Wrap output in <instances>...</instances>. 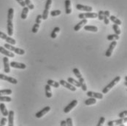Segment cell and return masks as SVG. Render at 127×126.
<instances>
[{"label": "cell", "instance_id": "cell-1", "mask_svg": "<svg viewBox=\"0 0 127 126\" xmlns=\"http://www.w3.org/2000/svg\"><path fill=\"white\" fill-rule=\"evenodd\" d=\"M13 16H14V10L13 8H10L7 13V26L8 36H13Z\"/></svg>", "mask_w": 127, "mask_h": 126}, {"label": "cell", "instance_id": "cell-2", "mask_svg": "<svg viewBox=\"0 0 127 126\" xmlns=\"http://www.w3.org/2000/svg\"><path fill=\"white\" fill-rule=\"evenodd\" d=\"M4 48H6V49H7L8 50L14 52H15V53H17L18 55H23L25 54V50L24 49H21V48H15L13 45H10V44H8V43L4 44Z\"/></svg>", "mask_w": 127, "mask_h": 126}, {"label": "cell", "instance_id": "cell-3", "mask_svg": "<svg viewBox=\"0 0 127 126\" xmlns=\"http://www.w3.org/2000/svg\"><path fill=\"white\" fill-rule=\"evenodd\" d=\"M120 80H121V76H116L113 80H112V81H111V82H110L102 90V93H103V94L107 93V92H108L110 89L113 88L118 82H119Z\"/></svg>", "mask_w": 127, "mask_h": 126}, {"label": "cell", "instance_id": "cell-4", "mask_svg": "<svg viewBox=\"0 0 127 126\" xmlns=\"http://www.w3.org/2000/svg\"><path fill=\"white\" fill-rule=\"evenodd\" d=\"M51 4H52V0H47L46 4H45V9L43 10V13L42 15V18L43 20H47L48 17V14H49V9L51 7Z\"/></svg>", "mask_w": 127, "mask_h": 126}, {"label": "cell", "instance_id": "cell-5", "mask_svg": "<svg viewBox=\"0 0 127 126\" xmlns=\"http://www.w3.org/2000/svg\"><path fill=\"white\" fill-rule=\"evenodd\" d=\"M97 17V13H80L78 15V18L80 19H87V18H96Z\"/></svg>", "mask_w": 127, "mask_h": 126}, {"label": "cell", "instance_id": "cell-6", "mask_svg": "<svg viewBox=\"0 0 127 126\" xmlns=\"http://www.w3.org/2000/svg\"><path fill=\"white\" fill-rule=\"evenodd\" d=\"M0 38L2 39H4L8 44H10L12 45H15L16 44V41L14 39L7 36V35H6L4 33H3L1 31H0Z\"/></svg>", "mask_w": 127, "mask_h": 126}, {"label": "cell", "instance_id": "cell-7", "mask_svg": "<svg viewBox=\"0 0 127 126\" xmlns=\"http://www.w3.org/2000/svg\"><path fill=\"white\" fill-rule=\"evenodd\" d=\"M59 82L60 85H62L64 86V88L70 90L71 91H73V92L76 91L77 88L75 86L72 85V84H70L69 82H66V81H65V80H64V79H61Z\"/></svg>", "mask_w": 127, "mask_h": 126}, {"label": "cell", "instance_id": "cell-8", "mask_svg": "<svg viewBox=\"0 0 127 126\" xmlns=\"http://www.w3.org/2000/svg\"><path fill=\"white\" fill-rule=\"evenodd\" d=\"M117 45V42L116 40H113V42H112L110 43V45H109V48H107V50L105 52V55L107 57H110L112 55V53H113V51L114 50V48H115V46Z\"/></svg>", "mask_w": 127, "mask_h": 126}, {"label": "cell", "instance_id": "cell-9", "mask_svg": "<svg viewBox=\"0 0 127 126\" xmlns=\"http://www.w3.org/2000/svg\"><path fill=\"white\" fill-rule=\"evenodd\" d=\"M0 79L7 81L8 82H10V83H12V84H14V85H16V84L18 83V80H17L16 79H15L14 77L8 76L4 75H3V74H0Z\"/></svg>", "mask_w": 127, "mask_h": 126}, {"label": "cell", "instance_id": "cell-10", "mask_svg": "<svg viewBox=\"0 0 127 126\" xmlns=\"http://www.w3.org/2000/svg\"><path fill=\"white\" fill-rule=\"evenodd\" d=\"M3 63H4V72L6 74H9L10 72V66L9 63L8 57L5 56L3 58Z\"/></svg>", "mask_w": 127, "mask_h": 126}, {"label": "cell", "instance_id": "cell-11", "mask_svg": "<svg viewBox=\"0 0 127 126\" xmlns=\"http://www.w3.org/2000/svg\"><path fill=\"white\" fill-rule=\"evenodd\" d=\"M77 104V100H72V102H70L64 109V113H69L73 108H75Z\"/></svg>", "mask_w": 127, "mask_h": 126}, {"label": "cell", "instance_id": "cell-12", "mask_svg": "<svg viewBox=\"0 0 127 126\" xmlns=\"http://www.w3.org/2000/svg\"><path fill=\"white\" fill-rule=\"evenodd\" d=\"M50 111H51V107L50 106H45V108H43L42 109H41L39 112H37V113L35 114V117L37 118H41L45 114H46L48 112H49Z\"/></svg>", "mask_w": 127, "mask_h": 126}, {"label": "cell", "instance_id": "cell-13", "mask_svg": "<svg viewBox=\"0 0 127 126\" xmlns=\"http://www.w3.org/2000/svg\"><path fill=\"white\" fill-rule=\"evenodd\" d=\"M77 10L80 11H86V12H91L93 10V7L90 6H86L80 4H77L76 5Z\"/></svg>", "mask_w": 127, "mask_h": 126}, {"label": "cell", "instance_id": "cell-14", "mask_svg": "<svg viewBox=\"0 0 127 126\" xmlns=\"http://www.w3.org/2000/svg\"><path fill=\"white\" fill-rule=\"evenodd\" d=\"M0 53L4 55L7 57H10V58L15 57L14 53H13L11 51H9L7 49H5L4 47H1V46H0Z\"/></svg>", "mask_w": 127, "mask_h": 126}, {"label": "cell", "instance_id": "cell-15", "mask_svg": "<svg viewBox=\"0 0 127 126\" xmlns=\"http://www.w3.org/2000/svg\"><path fill=\"white\" fill-rule=\"evenodd\" d=\"M10 66L13 68H15V69H25L26 68V66L24 63H18L15 61H12L10 63Z\"/></svg>", "mask_w": 127, "mask_h": 126}, {"label": "cell", "instance_id": "cell-16", "mask_svg": "<svg viewBox=\"0 0 127 126\" xmlns=\"http://www.w3.org/2000/svg\"><path fill=\"white\" fill-rule=\"evenodd\" d=\"M87 96L89 97H92V98H95V99H103V94L99 93L92 92V91L87 92Z\"/></svg>", "mask_w": 127, "mask_h": 126}, {"label": "cell", "instance_id": "cell-17", "mask_svg": "<svg viewBox=\"0 0 127 126\" xmlns=\"http://www.w3.org/2000/svg\"><path fill=\"white\" fill-rule=\"evenodd\" d=\"M87 23H88V20H87V19H82V21H81L80 22H79L77 25H75L74 30H75V31H78L79 30H80V28H81L82 27H83Z\"/></svg>", "mask_w": 127, "mask_h": 126}, {"label": "cell", "instance_id": "cell-18", "mask_svg": "<svg viewBox=\"0 0 127 126\" xmlns=\"http://www.w3.org/2000/svg\"><path fill=\"white\" fill-rule=\"evenodd\" d=\"M65 4V13L67 15H69L72 13V8H71V1L70 0H65L64 1Z\"/></svg>", "mask_w": 127, "mask_h": 126}, {"label": "cell", "instance_id": "cell-19", "mask_svg": "<svg viewBox=\"0 0 127 126\" xmlns=\"http://www.w3.org/2000/svg\"><path fill=\"white\" fill-rule=\"evenodd\" d=\"M8 126H13L14 125V112L13 110L8 112Z\"/></svg>", "mask_w": 127, "mask_h": 126}, {"label": "cell", "instance_id": "cell-20", "mask_svg": "<svg viewBox=\"0 0 127 126\" xmlns=\"http://www.w3.org/2000/svg\"><path fill=\"white\" fill-rule=\"evenodd\" d=\"M0 110H1V112L4 117H7L8 115V111L6 108L5 104L3 102L0 103Z\"/></svg>", "mask_w": 127, "mask_h": 126}, {"label": "cell", "instance_id": "cell-21", "mask_svg": "<svg viewBox=\"0 0 127 126\" xmlns=\"http://www.w3.org/2000/svg\"><path fill=\"white\" fill-rule=\"evenodd\" d=\"M110 15V11H108V10L104 11V18H103V20H104V24H106V25H108L110 24V19H109Z\"/></svg>", "mask_w": 127, "mask_h": 126}, {"label": "cell", "instance_id": "cell-22", "mask_svg": "<svg viewBox=\"0 0 127 126\" xmlns=\"http://www.w3.org/2000/svg\"><path fill=\"white\" fill-rule=\"evenodd\" d=\"M47 84L49 85L51 87H53V88H59V86H60L59 82H56V81H54V80H52V79H48V80L47 81Z\"/></svg>", "mask_w": 127, "mask_h": 126}, {"label": "cell", "instance_id": "cell-23", "mask_svg": "<svg viewBox=\"0 0 127 126\" xmlns=\"http://www.w3.org/2000/svg\"><path fill=\"white\" fill-rule=\"evenodd\" d=\"M84 30L92 32H97L98 28L95 25H84Z\"/></svg>", "mask_w": 127, "mask_h": 126}, {"label": "cell", "instance_id": "cell-24", "mask_svg": "<svg viewBox=\"0 0 127 126\" xmlns=\"http://www.w3.org/2000/svg\"><path fill=\"white\" fill-rule=\"evenodd\" d=\"M67 82H69L70 84H72V85L75 86V87H78V88L80 87V84L79 81H77V80H75V79H73L72 77H69L67 79Z\"/></svg>", "mask_w": 127, "mask_h": 126}, {"label": "cell", "instance_id": "cell-25", "mask_svg": "<svg viewBox=\"0 0 127 126\" xmlns=\"http://www.w3.org/2000/svg\"><path fill=\"white\" fill-rule=\"evenodd\" d=\"M45 95H46V97L48 98V99H51V97H52V96H53L52 91H51V86H50L49 85L47 84V85H45Z\"/></svg>", "mask_w": 127, "mask_h": 126}, {"label": "cell", "instance_id": "cell-26", "mask_svg": "<svg viewBox=\"0 0 127 126\" xmlns=\"http://www.w3.org/2000/svg\"><path fill=\"white\" fill-rule=\"evenodd\" d=\"M109 18H110V20L111 21H113L115 24H116V25H120L122 24L121 21V20H119L118 18H117L115 16H113V15H110Z\"/></svg>", "mask_w": 127, "mask_h": 126}, {"label": "cell", "instance_id": "cell-27", "mask_svg": "<svg viewBox=\"0 0 127 126\" xmlns=\"http://www.w3.org/2000/svg\"><path fill=\"white\" fill-rule=\"evenodd\" d=\"M29 9L28 8V7H24L23 10H22V13H21V19L24 20L27 18V15H28V13H29Z\"/></svg>", "mask_w": 127, "mask_h": 126}, {"label": "cell", "instance_id": "cell-28", "mask_svg": "<svg viewBox=\"0 0 127 126\" xmlns=\"http://www.w3.org/2000/svg\"><path fill=\"white\" fill-rule=\"evenodd\" d=\"M96 99L95 98H92V97H89V99H86V101H84V103L86 105V106H90V105H92V104H94L96 103Z\"/></svg>", "mask_w": 127, "mask_h": 126}, {"label": "cell", "instance_id": "cell-29", "mask_svg": "<svg viewBox=\"0 0 127 126\" xmlns=\"http://www.w3.org/2000/svg\"><path fill=\"white\" fill-rule=\"evenodd\" d=\"M79 79V82L80 84V87L82 88V90L83 91H86L87 90V86H86V84L85 82V80L83 77H80L78 79Z\"/></svg>", "mask_w": 127, "mask_h": 126}, {"label": "cell", "instance_id": "cell-30", "mask_svg": "<svg viewBox=\"0 0 127 126\" xmlns=\"http://www.w3.org/2000/svg\"><path fill=\"white\" fill-rule=\"evenodd\" d=\"M60 28L59 27H55L53 29V31H52V33H51V37L52 39H55V38H56L57 37V34L60 31Z\"/></svg>", "mask_w": 127, "mask_h": 126}, {"label": "cell", "instance_id": "cell-31", "mask_svg": "<svg viewBox=\"0 0 127 126\" xmlns=\"http://www.w3.org/2000/svg\"><path fill=\"white\" fill-rule=\"evenodd\" d=\"M13 91L10 89H3L0 90V96H7L12 94Z\"/></svg>", "mask_w": 127, "mask_h": 126}, {"label": "cell", "instance_id": "cell-32", "mask_svg": "<svg viewBox=\"0 0 127 126\" xmlns=\"http://www.w3.org/2000/svg\"><path fill=\"white\" fill-rule=\"evenodd\" d=\"M12 99L7 96H0V101L1 102H10Z\"/></svg>", "mask_w": 127, "mask_h": 126}, {"label": "cell", "instance_id": "cell-33", "mask_svg": "<svg viewBox=\"0 0 127 126\" xmlns=\"http://www.w3.org/2000/svg\"><path fill=\"white\" fill-rule=\"evenodd\" d=\"M107 40L109 41H113V40H118L119 39V35L114 34H110L107 36Z\"/></svg>", "mask_w": 127, "mask_h": 126}, {"label": "cell", "instance_id": "cell-34", "mask_svg": "<svg viewBox=\"0 0 127 126\" xmlns=\"http://www.w3.org/2000/svg\"><path fill=\"white\" fill-rule=\"evenodd\" d=\"M24 2H25L26 6L28 7V8L29 10H34V4L32 3V1L30 0H25Z\"/></svg>", "mask_w": 127, "mask_h": 126}, {"label": "cell", "instance_id": "cell-35", "mask_svg": "<svg viewBox=\"0 0 127 126\" xmlns=\"http://www.w3.org/2000/svg\"><path fill=\"white\" fill-rule=\"evenodd\" d=\"M113 29L114 30L115 34H118V35H120V34H121V29H120L119 26L118 25L114 24V25H113Z\"/></svg>", "mask_w": 127, "mask_h": 126}, {"label": "cell", "instance_id": "cell-36", "mask_svg": "<svg viewBox=\"0 0 127 126\" xmlns=\"http://www.w3.org/2000/svg\"><path fill=\"white\" fill-rule=\"evenodd\" d=\"M62 14V11L59 10H52L51 11V15L52 17H56L59 16Z\"/></svg>", "mask_w": 127, "mask_h": 126}, {"label": "cell", "instance_id": "cell-37", "mask_svg": "<svg viewBox=\"0 0 127 126\" xmlns=\"http://www.w3.org/2000/svg\"><path fill=\"white\" fill-rule=\"evenodd\" d=\"M72 72L74 73V75L76 76L77 78H80V77H83L82 76V75H81V73L80 72V71H79V69H77V68H75V69H73V70H72Z\"/></svg>", "mask_w": 127, "mask_h": 126}, {"label": "cell", "instance_id": "cell-38", "mask_svg": "<svg viewBox=\"0 0 127 126\" xmlns=\"http://www.w3.org/2000/svg\"><path fill=\"white\" fill-rule=\"evenodd\" d=\"M39 24H37L35 23V24L33 25V27H32V32L34 33V34L37 33V31H38L39 30Z\"/></svg>", "mask_w": 127, "mask_h": 126}, {"label": "cell", "instance_id": "cell-39", "mask_svg": "<svg viewBox=\"0 0 127 126\" xmlns=\"http://www.w3.org/2000/svg\"><path fill=\"white\" fill-rule=\"evenodd\" d=\"M97 17H98V18H99V21H102L103 20V18H104V11H102V10H99V13L97 14Z\"/></svg>", "mask_w": 127, "mask_h": 126}, {"label": "cell", "instance_id": "cell-40", "mask_svg": "<svg viewBox=\"0 0 127 126\" xmlns=\"http://www.w3.org/2000/svg\"><path fill=\"white\" fill-rule=\"evenodd\" d=\"M124 123V121H123V118H119L118 120H115L114 121V123H115L117 126H119V125H121V126H123L122 125V123Z\"/></svg>", "mask_w": 127, "mask_h": 126}, {"label": "cell", "instance_id": "cell-41", "mask_svg": "<svg viewBox=\"0 0 127 126\" xmlns=\"http://www.w3.org/2000/svg\"><path fill=\"white\" fill-rule=\"evenodd\" d=\"M7 120L6 117H2V118L1 119V121H0V126H5L6 123H7Z\"/></svg>", "mask_w": 127, "mask_h": 126}, {"label": "cell", "instance_id": "cell-42", "mask_svg": "<svg viewBox=\"0 0 127 126\" xmlns=\"http://www.w3.org/2000/svg\"><path fill=\"white\" fill-rule=\"evenodd\" d=\"M66 126H73V123H72V120L71 117H68L66 120Z\"/></svg>", "mask_w": 127, "mask_h": 126}, {"label": "cell", "instance_id": "cell-43", "mask_svg": "<svg viewBox=\"0 0 127 126\" xmlns=\"http://www.w3.org/2000/svg\"><path fill=\"white\" fill-rule=\"evenodd\" d=\"M104 121H105V118L104 117H101L100 118H99V122H98V123H97V126H101L103 125V123H104Z\"/></svg>", "mask_w": 127, "mask_h": 126}, {"label": "cell", "instance_id": "cell-44", "mask_svg": "<svg viewBox=\"0 0 127 126\" xmlns=\"http://www.w3.org/2000/svg\"><path fill=\"white\" fill-rule=\"evenodd\" d=\"M42 20V15H38L36 18V24H41V21Z\"/></svg>", "mask_w": 127, "mask_h": 126}, {"label": "cell", "instance_id": "cell-45", "mask_svg": "<svg viewBox=\"0 0 127 126\" xmlns=\"http://www.w3.org/2000/svg\"><path fill=\"white\" fill-rule=\"evenodd\" d=\"M127 110H125V111H124V112H121V113L119 114L118 117H119V118H124V117H127Z\"/></svg>", "mask_w": 127, "mask_h": 126}, {"label": "cell", "instance_id": "cell-46", "mask_svg": "<svg viewBox=\"0 0 127 126\" xmlns=\"http://www.w3.org/2000/svg\"><path fill=\"white\" fill-rule=\"evenodd\" d=\"M15 1H17V2L21 6V7H25L26 4H25V2H24V0H15Z\"/></svg>", "mask_w": 127, "mask_h": 126}, {"label": "cell", "instance_id": "cell-47", "mask_svg": "<svg viewBox=\"0 0 127 126\" xmlns=\"http://www.w3.org/2000/svg\"><path fill=\"white\" fill-rule=\"evenodd\" d=\"M60 126H66V120H62L60 123Z\"/></svg>", "mask_w": 127, "mask_h": 126}, {"label": "cell", "instance_id": "cell-48", "mask_svg": "<svg viewBox=\"0 0 127 126\" xmlns=\"http://www.w3.org/2000/svg\"><path fill=\"white\" fill-rule=\"evenodd\" d=\"M114 124V121H109L107 123V126H113Z\"/></svg>", "mask_w": 127, "mask_h": 126}, {"label": "cell", "instance_id": "cell-49", "mask_svg": "<svg viewBox=\"0 0 127 126\" xmlns=\"http://www.w3.org/2000/svg\"><path fill=\"white\" fill-rule=\"evenodd\" d=\"M123 121H124V122H125V123H127V118L126 117L123 118Z\"/></svg>", "mask_w": 127, "mask_h": 126}, {"label": "cell", "instance_id": "cell-50", "mask_svg": "<svg viewBox=\"0 0 127 126\" xmlns=\"http://www.w3.org/2000/svg\"><path fill=\"white\" fill-rule=\"evenodd\" d=\"M124 85H125V86H127V81H126V82H124Z\"/></svg>", "mask_w": 127, "mask_h": 126}, {"label": "cell", "instance_id": "cell-51", "mask_svg": "<svg viewBox=\"0 0 127 126\" xmlns=\"http://www.w3.org/2000/svg\"><path fill=\"white\" fill-rule=\"evenodd\" d=\"M125 80H126V81H127V76H125Z\"/></svg>", "mask_w": 127, "mask_h": 126}, {"label": "cell", "instance_id": "cell-52", "mask_svg": "<svg viewBox=\"0 0 127 126\" xmlns=\"http://www.w3.org/2000/svg\"><path fill=\"white\" fill-rule=\"evenodd\" d=\"M42 1H44V0H42Z\"/></svg>", "mask_w": 127, "mask_h": 126}]
</instances>
